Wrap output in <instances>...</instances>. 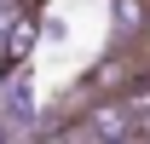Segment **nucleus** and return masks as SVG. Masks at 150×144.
Masks as SVG:
<instances>
[{
    "label": "nucleus",
    "mask_w": 150,
    "mask_h": 144,
    "mask_svg": "<svg viewBox=\"0 0 150 144\" xmlns=\"http://www.w3.org/2000/svg\"><path fill=\"white\" fill-rule=\"evenodd\" d=\"M81 138L87 144H139V109L127 98H104L81 115Z\"/></svg>",
    "instance_id": "nucleus-1"
},
{
    "label": "nucleus",
    "mask_w": 150,
    "mask_h": 144,
    "mask_svg": "<svg viewBox=\"0 0 150 144\" xmlns=\"http://www.w3.org/2000/svg\"><path fill=\"white\" fill-rule=\"evenodd\" d=\"M139 46H144V52H150V18H144V29H139Z\"/></svg>",
    "instance_id": "nucleus-2"
},
{
    "label": "nucleus",
    "mask_w": 150,
    "mask_h": 144,
    "mask_svg": "<svg viewBox=\"0 0 150 144\" xmlns=\"http://www.w3.org/2000/svg\"><path fill=\"white\" fill-rule=\"evenodd\" d=\"M0 144H12V133H6V127H0Z\"/></svg>",
    "instance_id": "nucleus-3"
}]
</instances>
